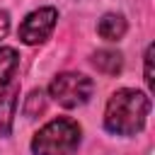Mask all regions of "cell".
Masks as SVG:
<instances>
[{"label":"cell","instance_id":"6da1fadb","mask_svg":"<svg viewBox=\"0 0 155 155\" xmlns=\"http://www.w3.org/2000/svg\"><path fill=\"white\" fill-rule=\"evenodd\" d=\"M150 114V97L140 90H116L104 107V128L114 136H136Z\"/></svg>","mask_w":155,"mask_h":155},{"label":"cell","instance_id":"7a4b0ae2","mask_svg":"<svg viewBox=\"0 0 155 155\" xmlns=\"http://www.w3.org/2000/svg\"><path fill=\"white\" fill-rule=\"evenodd\" d=\"M80 126L73 119L58 116L36 131L31 138L34 155H73L80 145Z\"/></svg>","mask_w":155,"mask_h":155},{"label":"cell","instance_id":"3957f363","mask_svg":"<svg viewBox=\"0 0 155 155\" xmlns=\"http://www.w3.org/2000/svg\"><path fill=\"white\" fill-rule=\"evenodd\" d=\"M92 92H94V82L82 73H58L48 85V94L53 97V102H58L65 109L87 104Z\"/></svg>","mask_w":155,"mask_h":155},{"label":"cell","instance_id":"277c9868","mask_svg":"<svg viewBox=\"0 0 155 155\" xmlns=\"http://www.w3.org/2000/svg\"><path fill=\"white\" fill-rule=\"evenodd\" d=\"M56 22H58V10L56 7H39V10L29 12L19 24V41L27 44V46L44 44L53 34Z\"/></svg>","mask_w":155,"mask_h":155},{"label":"cell","instance_id":"5b68a950","mask_svg":"<svg viewBox=\"0 0 155 155\" xmlns=\"http://www.w3.org/2000/svg\"><path fill=\"white\" fill-rule=\"evenodd\" d=\"M126 29H128V24H126L124 15H119V12H107L97 22V34L104 41H119V39H124Z\"/></svg>","mask_w":155,"mask_h":155},{"label":"cell","instance_id":"8992f818","mask_svg":"<svg viewBox=\"0 0 155 155\" xmlns=\"http://www.w3.org/2000/svg\"><path fill=\"white\" fill-rule=\"evenodd\" d=\"M17 111V92L15 90H0V138L12 133Z\"/></svg>","mask_w":155,"mask_h":155},{"label":"cell","instance_id":"52a82bcc","mask_svg":"<svg viewBox=\"0 0 155 155\" xmlns=\"http://www.w3.org/2000/svg\"><path fill=\"white\" fill-rule=\"evenodd\" d=\"M92 65L102 75H119L124 68V56L114 48H99L97 53H92Z\"/></svg>","mask_w":155,"mask_h":155},{"label":"cell","instance_id":"ba28073f","mask_svg":"<svg viewBox=\"0 0 155 155\" xmlns=\"http://www.w3.org/2000/svg\"><path fill=\"white\" fill-rule=\"evenodd\" d=\"M19 68V53L12 46H0V87H5Z\"/></svg>","mask_w":155,"mask_h":155},{"label":"cell","instance_id":"9c48e42d","mask_svg":"<svg viewBox=\"0 0 155 155\" xmlns=\"http://www.w3.org/2000/svg\"><path fill=\"white\" fill-rule=\"evenodd\" d=\"M44 107H46V102H44V92H41V90H34V92H29V97H27L24 114H27L29 119H34V116H39V114L44 111Z\"/></svg>","mask_w":155,"mask_h":155},{"label":"cell","instance_id":"30bf717a","mask_svg":"<svg viewBox=\"0 0 155 155\" xmlns=\"http://www.w3.org/2000/svg\"><path fill=\"white\" fill-rule=\"evenodd\" d=\"M153 51H155V48H153V44H150V46L145 48V56H143V58H145V85H148L150 90H153Z\"/></svg>","mask_w":155,"mask_h":155},{"label":"cell","instance_id":"8fae6325","mask_svg":"<svg viewBox=\"0 0 155 155\" xmlns=\"http://www.w3.org/2000/svg\"><path fill=\"white\" fill-rule=\"evenodd\" d=\"M7 31H10V15L5 10H0V41L7 36Z\"/></svg>","mask_w":155,"mask_h":155}]
</instances>
